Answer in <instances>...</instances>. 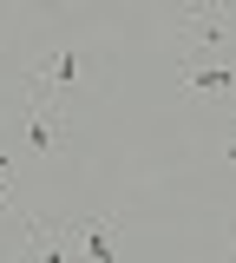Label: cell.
<instances>
[{
    "label": "cell",
    "mask_w": 236,
    "mask_h": 263,
    "mask_svg": "<svg viewBox=\"0 0 236 263\" xmlns=\"http://www.w3.org/2000/svg\"><path fill=\"white\" fill-rule=\"evenodd\" d=\"M92 79H99V60H92L79 40H53V46L27 66V92L20 99H33V105H66V92H85Z\"/></svg>",
    "instance_id": "1"
},
{
    "label": "cell",
    "mask_w": 236,
    "mask_h": 263,
    "mask_svg": "<svg viewBox=\"0 0 236 263\" xmlns=\"http://www.w3.org/2000/svg\"><path fill=\"white\" fill-rule=\"evenodd\" d=\"M0 217H27V204H20V152L13 145H0Z\"/></svg>",
    "instance_id": "7"
},
{
    "label": "cell",
    "mask_w": 236,
    "mask_h": 263,
    "mask_svg": "<svg viewBox=\"0 0 236 263\" xmlns=\"http://www.w3.org/2000/svg\"><path fill=\"white\" fill-rule=\"evenodd\" d=\"M230 263H236V217H230Z\"/></svg>",
    "instance_id": "9"
},
{
    "label": "cell",
    "mask_w": 236,
    "mask_h": 263,
    "mask_svg": "<svg viewBox=\"0 0 236 263\" xmlns=\"http://www.w3.org/2000/svg\"><path fill=\"white\" fill-rule=\"evenodd\" d=\"M20 158H66L72 152V119L66 105H33V99H20V112H13V138H7Z\"/></svg>",
    "instance_id": "3"
},
{
    "label": "cell",
    "mask_w": 236,
    "mask_h": 263,
    "mask_svg": "<svg viewBox=\"0 0 236 263\" xmlns=\"http://www.w3.org/2000/svg\"><path fill=\"white\" fill-rule=\"evenodd\" d=\"M217 158H223V164H236V119L223 125V138H217Z\"/></svg>",
    "instance_id": "8"
},
{
    "label": "cell",
    "mask_w": 236,
    "mask_h": 263,
    "mask_svg": "<svg viewBox=\"0 0 236 263\" xmlns=\"http://www.w3.org/2000/svg\"><path fill=\"white\" fill-rule=\"evenodd\" d=\"M177 99H197V105H223V99H236V66L184 60V66H177Z\"/></svg>",
    "instance_id": "5"
},
{
    "label": "cell",
    "mask_w": 236,
    "mask_h": 263,
    "mask_svg": "<svg viewBox=\"0 0 236 263\" xmlns=\"http://www.w3.org/2000/svg\"><path fill=\"white\" fill-rule=\"evenodd\" d=\"M164 33H170V46L184 60H197V53H217V46L236 40V13L230 7H164Z\"/></svg>",
    "instance_id": "2"
},
{
    "label": "cell",
    "mask_w": 236,
    "mask_h": 263,
    "mask_svg": "<svg viewBox=\"0 0 236 263\" xmlns=\"http://www.w3.org/2000/svg\"><path fill=\"white\" fill-rule=\"evenodd\" d=\"M79 230V257L85 263H118V211H99L92 224H72Z\"/></svg>",
    "instance_id": "6"
},
{
    "label": "cell",
    "mask_w": 236,
    "mask_h": 263,
    "mask_svg": "<svg viewBox=\"0 0 236 263\" xmlns=\"http://www.w3.org/2000/svg\"><path fill=\"white\" fill-rule=\"evenodd\" d=\"M20 263H85L79 257V230L72 224H59V217H20Z\"/></svg>",
    "instance_id": "4"
}]
</instances>
